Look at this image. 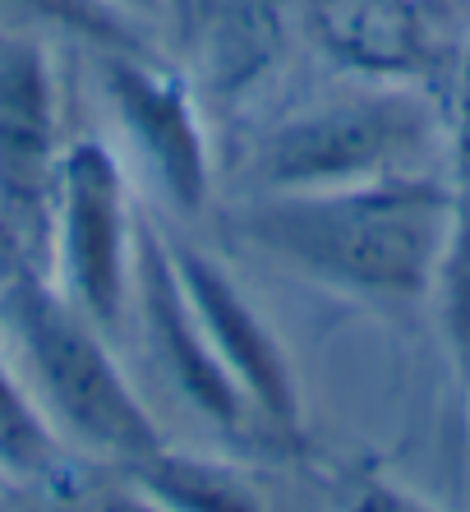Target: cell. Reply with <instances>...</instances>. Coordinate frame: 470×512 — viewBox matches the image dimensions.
I'll return each instance as SVG.
<instances>
[{
  "label": "cell",
  "mask_w": 470,
  "mask_h": 512,
  "mask_svg": "<svg viewBox=\"0 0 470 512\" xmlns=\"http://www.w3.org/2000/svg\"><path fill=\"white\" fill-rule=\"evenodd\" d=\"M14 300H19V328L33 351L37 379L74 434L93 443L97 453H116L130 462H148L162 453L157 429L148 425L139 397L106 360L97 337L37 286H19Z\"/></svg>",
  "instance_id": "obj_3"
},
{
  "label": "cell",
  "mask_w": 470,
  "mask_h": 512,
  "mask_svg": "<svg viewBox=\"0 0 470 512\" xmlns=\"http://www.w3.org/2000/svg\"><path fill=\"white\" fill-rule=\"evenodd\" d=\"M434 148V111L411 93H374L286 125L263 153L272 190H332L411 176Z\"/></svg>",
  "instance_id": "obj_2"
},
{
  "label": "cell",
  "mask_w": 470,
  "mask_h": 512,
  "mask_svg": "<svg viewBox=\"0 0 470 512\" xmlns=\"http://www.w3.org/2000/svg\"><path fill=\"white\" fill-rule=\"evenodd\" d=\"M189 310L194 305H185L180 268L166 259L157 240H143V314H148V328H153L157 346H162L166 365L176 370L180 388L199 402V411H208L212 420L235 425L240 420L235 379L222 365V356L212 351L199 314H189Z\"/></svg>",
  "instance_id": "obj_7"
},
{
  "label": "cell",
  "mask_w": 470,
  "mask_h": 512,
  "mask_svg": "<svg viewBox=\"0 0 470 512\" xmlns=\"http://www.w3.org/2000/svg\"><path fill=\"white\" fill-rule=\"evenodd\" d=\"M51 74L42 51L0 33V199L14 217L42 213L51 176Z\"/></svg>",
  "instance_id": "obj_5"
},
{
  "label": "cell",
  "mask_w": 470,
  "mask_h": 512,
  "mask_svg": "<svg viewBox=\"0 0 470 512\" xmlns=\"http://www.w3.org/2000/svg\"><path fill=\"white\" fill-rule=\"evenodd\" d=\"M65 268L83 310L102 323L116 319L125 282V213L116 162L97 143L74 148L65 167Z\"/></svg>",
  "instance_id": "obj_4"
},
{
  "label": "cell",
  "mask_w": 470,
  "mask_h": 512,
  "mask_svg": "<svg viewBox=\"0 0 470 512\" xmlns=\"http://www.w3.org/2000/svg\"><path fill=\"white\" fill-rule=\"evenodd\" d=\"M42 448H47L42 425L33 420V411L24 406V397L0 379V453L10 457V462L37 466L42 462Z\"/></svg>",
  "instance_id": "obj_12"
},
{
  "label": "cell",
  "mask_w": 470,
  "mask_h": 512,
  "mask_svg": "<svg viewBox=\"0 0 470 512\" xmlns=\"http://www.w3.org/2000/svg\"><path fill=\"white\" fill-rule=\"evenodd\" d=\"M0 14L14 24H60L83 37L120 42V24L93 0H0Z\"/></svg>",
  "instance_id": "obj_11"
},
{
  "label": "cell",
  "mask_w": 470,
  "mask_h": 512,
  "mask_svg": "<svg viewBox=\"0 0 470 512\" xmlns=\"http://www.w3.org/2000/svg\"><path fill=\"white\" fill-rule=\"evenodd\" d=\"M341 512H438V508L415 499L411 489L392 485V480L360 476L346 485V494H341Z\"/></svg>",
  "instance_id": "obj_13"
},
{
  "label": "cell",
  "mask_w": 470,
  "mask_h": 512,
  "mask_svg": "<svg viewBox=\"0 0 470 512\" xmlns=\"http://www.w3.org/2000/svg\"><path fill=\"white\" fill-rule=\"evenodd\" d=\"M176 268H180V282H185L189 305L199 314L212 351H217L222 365L231 370V379L245 383L277 425H291L295 420L291 374H286V360H282V351H277V342L268 337V328L249 314V305L231 291V282L212 273L203 259L185 254Z\"/></svg>",
  "instance_id": "obj_6"
},
{
  "label": "cell",
  "mask_w": 470,
  "mask_h": 512,
  "mask_svg": "<svg viewBox=\"0 0 470 512\" xmlns=\"http://www.w3.org/2000/svg\"><path fill=\"white\" fill-rule=\"evenodd\" d=\"M434 300L443 319V342L470 402V65L461 79L457 139H452V227H447L443 263H438Z\"/></svg>",
  "instance_id": "obj_8"
},
{
  "label": "cell",
  "mask_w": 470,
  "mask_h": 512,
  "mask_svg": "<svg viewBox=\"0 0 470 512\" xmlns=\"http://www.w3.org/2000/svg\"><path fill=\"white\" fill-rule=\"evenodd\" d=\"M143 476L171 503V512H259V503L235 485L226 471H212L199 462H166L162 453L143 462Z\"/></svg>",
  "instance_id": "obj_10"
},
{
  "label": "cell",
  "mask_w": 470,
  "mask_h": 512,
  "mask_svg": "<svg viewBox=\"0 0 470 512\" xmlns=\"http://www.w3.org/2000/svg\"><path fill=\"white\" fill-rule=\"evenodd\" d=\"M116 97H120L125 120L134 125V134L153 148L157 167L176 185V194L194 203L203 194V153H199V139H194V125H189V111L180 102V93L157 84L153 74H139L120 65Z\"/></svg>",
  "instance_id": "obj_9"
},
{
  "label": "cell",
  "mask_w": 470,
  "mask_h": 512,
  "mask_svg": "<svg viewBox=\"0 0 470 512\" xmlns=\"http://www.w3.org/2000/svg\"><path fill=\"white\" fill-rule=\"evenodd\" d=\"M452 227V180L383 176L332 190H291L240 213L249 245L286 268L378 305L434 296Z\"/></svg>",
  "instance_id": "obj_1"
}]
</instances>
